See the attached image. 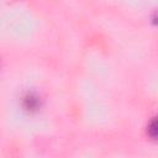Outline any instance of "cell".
Instances as JSON below:
<instances>
[{
    "instance_id": "7a4b0ae2",
    "label": "cell",
    "mask_w": 158,
    "mask_h": 158,
    "mask_svg": "<svg viewBox=\"0 0 158 158\" xmlns=\"http://www.w3.org/2000/svg\"><path fill=\"white\" fill-rule=\"evenodd\" d=\"M147 133L152 139H157L158 141V116L153 117L148 126H147Z\"/></svg>"
},
{
    "instance_id": "6da1fadb",
    "label": "cell",
    "mask_w": 158,
    "mask_h": 158,
    "mask_svg": "<svg viewBox=\"0 0 158 158\" xmlns=\"http://www.w3.org/2000/svg\"><path fill=\"white\" fill-rule=\"evenodd\" d=\"M22 105L27 111H37L40 107V98L33 93H27L22 98Z\"/></svg>"
}]
</instances>
